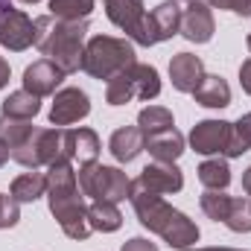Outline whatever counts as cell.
Here are the masks:
<instances>
[{
	"label": "cell",
	"instance_id": "obj_1",
	"mask_svg": "<svg viewBox=\"0 0 251 251\" xmlns=\"http://www.w3.org/2000/svg\"><path fill=\"white\" fill-rule=\"evenodd\" d=\"M47 201L50 213L62 225V231L70 240H88L91 225H88V204L76 181V170L70 158H59L47 167Z\"/></svg>",
	"mask_w": 251,
	"mask_h": 251
},
{
	"label": "cell",
	"instance_id": "obj_2",
	"mask_svg": "<svg viewBox=\"0 0 251 251\" xmlns=\"http://www.w3.org/2000/svg\"><path fill=\"white\" fill-rule=\"evenodd\" d=\"M128 201H131L140 225L149 228L152 234H158L164 243H170V249L187 251L199 243V225L190 219L187 213H181L173 204H167L158 193H149V190H140L131 184Z\"/></svg>",
	"mask_w": 251,
	"mask_h": 251
},
{
	"label": "cell",
	"instance_id": "obj_3",
	"mask_svg": "<svg viewBox=\"0 0 251 251\" xmlns=\"http://www.w3.org/2000/svg\"><path fill=\"white\" fill-rule=\"evenodd\" d=\"M88 38V21H59L53 15L35 18V47L41 56L59 64L64 73L82 70L85 59V41Z\"/></svg>",
	"mask_w": 251,
	"mask_h": 251
},
{
	"label": "cell",
	"instance_id": "obj_4",
	"mask_svg": "<svg viewBox=\"0 0 251 251\" xmlns=\"http://www.w3.org/2000/svg\"><path fill=\"white\" fill-rule=\"evenodd\" d=\"M137 62L134 59V44L126 38H114V35H94L85 44V59H82V70L91 79L108 82L117 73H123L126 67Z\"/></svg>",
	"mask_w": 251,
	"mask_h": 251
},
{
	"label": "cell",
	"instance_id": "obj_5",
	"mask_svg": "<svg viewBox=\"0 0 251 251\" xmlns=\"http://www.w3.org/2000/svg\"><path fill=\"white\" fill-rule=\"evenodd\" d=\"M76 181L82 196L94 201H114L120 204L131 196V178L126 176L120 167H105V164H85L76 173Z\"/></svg>",
	"mask_w": 251,
	"mask_h": 251
},
{
	"label": "cell",
	"instance_id": "obj_6",
	"mask_svg": "<svg viewBox=\"0 0 251 251\" xmlns=\"http://www.w3.org/2000/svg\"><path fill=\"white\" fill-rule=\"evenodd\" d=\"M12 158L26 170L50 167L53 161L67 158V152H64V128H35L26 143L12 149Z\"/></svg>",
	"mask_w": 251,
	"mask_h": 251
},
{
	"label": "cell",
	"instance_id": "obj_7",
	"mask_svg": "<svg viewBox=\"0 0 251 251\" xmlns=\"http://www.w3.org/2000/svg\"><path fill=\"white\" fill-rule=\"evenodd\" d=\"M178 32H181V9H178L176 0H164L149 15H143L140 29H137V35L131 41L140 44V47H152V44L170 41Z\"/></svg>",
	"mask_w": 251,
	"mask_h": 251
},
{
	"label": "cell",
	"instance_id": "obj_8",
	"mask_svg": "<svg viewBox=\"0 0 251 251\" xmlns=\"http://www.w3.org/2000/svg\"><path fill=\"white\" fill-rule=\"evenodd\" d=\"M35 44V21L21 9H3L0 12V47L12 53H24Z\"/></svg>",
	"mask_w": 251,
	"mask_h": 251
},
{
	"label": "cell",
	"instance_id": "obj_9",
	"mask_svg": "<svg viewBox=\"0 0 251 251\" xmlns=\"http://www.w3.org/2000/svg\"><path fill=\"white\" fill-rule=\"evenodd\" d=\"M231 143V123L228 120H201L190 131V146L199 155H225Z\"/></svg>",
	"mask_w": 251,
	"mask_h": 251
},
{
	"label": "cell",
	"instance_id": "obj_10",
	"mask_svg": "<svg viewBox=\"0 0 251 251\" xmlns=\"http://www.w3.org/2000/svg\"><path fill=\"white\" fill-rule=\"evenodd\" d=\"M91 114V100L82 88H62L53 97L50 123L53 126H73Z\"/></svg>",
	"mask_w": 251,
	"mask_h": 251
},
{
	"label": "cell",
	"instance_id": "obj_11",
	"mask_svg": "<svg viewBox=\"0 0 251 251\" xmlns=\"http://www.w3.org/2000/svg\"><path fill=\"white\" fill-rule=\"evenodd\" d=\"M134 187L149 190V193H158V196H167V193H178L184 187V176L176 164H164V161H155L149 167L140 170V176L131 181Z\"/></svg>",
	"mask_w": 251,
	"mask_h": 251
},
{
	"label": "cell",
	"instance_id": "obj_12",
	"mask_svg": "<svg viewBox=\"0 0 251 251\" xmlns=\"http://www.w3.org/2000/svg\"><path fill=\"white\" fill-rule=\"evenodd\" d=\"M216 32L213 24V12L204 0H193L187 3V9L181 12V35L187 38L190 44H207Z\"/></svg>",
	"mask_w": 251,
	"mask_h": 251
},
{
	"label": "cell",
	"instance_id": "obj_13",
	"mask_svg": "<svg viewBox=\"0 0 251 251\" xmlns=\"http://www.w3.org/2000/svg\"><path fill=\"white\" fill-rule=\"evenodd\" d=\"M67 76L59 64H53L50 59H38L24 70V91L35 94V97H50L56 94V88L62 85V79Z\"/></svg>",
	"mask_w": 251,
	"mask_h": 251
},
{
	"label": "cell",
	"instance_id": "obj_14",
	"mask_svg": "<svg viewBox=\"0 0 251 251\" xmlns=\"http://www.w3.org/2000/svg\"><path fill=\"white\" fill-rule=\"evenodd\" d=\"M64 152L70 161H79V167H85L100 158L102 146L94 128H64Z\"/></svg>",
	"mask_w": 251,
	"mask_h": 251
},
{
	"label": "cell",
	"instance_id": "obj_15",
	"mask_svg": "<svg viewBox=\"0 0 251 251\" xmlns=\"http://www.w3.org/2000/svg\"><path fill=\"white\" fill-rule=\"evenodd\" d=\"M170 79H173V88L176 91L193 94L199 88V82L204 79V64H201L199 56H193V53H178L170 62Z\"/></svg>",
	"mask_w": 251,
	"mask_h": 251
},
{
	"label": "cell",
	"instance_id": "obj_16",
	"mask_svg": "<svg viewBox=\"0 0 251 251\" xmlns=\"http://www.w3.org/2000/svg\"><path fill=\"white\" fill-rule=\"evenodd\" d=\"M105 15H108V21L114 26L123 29L128 38H134L146 9H143V0H105Z\"/></svg>",
	"mask_w": 251,
	"mask_h": 251
},
{
	"label": "cell",
	"instance_id": "obj_17",
	"mask_svg": "<svg viewBox=\"0 0 251 251\" xmlns=\"http://www.w3.org/2000/svg\"><path fill=\"white\" fill-rule=\"evenodd\" d=\"M146 149V134L137 128V126H123L111 134L108 140V152L114 155V161L120 164H131L140 152Z\"/></svg>",
	"mask_w": 251,
	"mask_h": 251
},
{
	"label": "cell",
	"instance_id": "obj_18",
	"mask_svg": "<svg viewBox=\"0 0 251 251\" xmlns=\"http://www.w3.org/2000/svg\"><path fill=\"white\" fill-rule=\"evenodd\" d=\"M146 149L155 161H164V164H176L184 152V134L178 128H164L158 134H149L146 137Z\"/></svg>",
	"mask_w": 251,
	"mask_h": 251
},
{
	"label": "cell",
	"instance_id": "obj_19",
	"mask_svg": "<svg viewBox=\"0 0 251 251\" xmlns=\"http://www.w3.org/2000/svg\"><path fill=\"white\" fill-rule=\"evenodd\" d=\"M193 97L204 108H228L231 105V85L222 76H216V73H204V79L199 82Z\"/></svg>",
	"mask_w": 251,
	"mask_h": 251
},
{
	"label": "cell",
	"instance_id": "obj_20",
	"mask_svg": "<svg viewBox=\"0 0 251 251\" xmlns=\"http://www.w3.org/2000/svg\"><path fill=\"white\" fill-rule=\"evenodd\" d=\"M0 117H12V120H32L38 111H41V97H35V94H29V91H12L6 100H3V105H0Z\"/></svg>",
	"mask_w": 251,
	"mask_h": 251
},
{
	"label": "cell",
	"instance_id": "obj_21",
	"mask_svg": "<svg viewBox=\"0 0 251 251\" xmlns=\"http://www.w3.org/2000/svg\"><path fill=\"white\" fill-rule=\"evenodd\" d=\"M9 196L18 201V204H26V201H35L41 196H47V173H21L12 187H9Z\"/></svg>",
	"mask_w": 251,
	"mask_h": 251
},
{
	"label": "cell",
	"instance_id": "obj_22",
	"mask_svg": "<svg viewBox=\"0 0 251 251\" xmlns=\"http://www.w3.org/2000/svg\"><path fill=\"white\" fill-rule=\"evenodd\" d=\"M88 225H91V231L114 234L123 225V213L114 201H91L88 204Z\"/></svg>",
	"mask_w": 251,
	"mask_h": 251
},
{
	"label": "cell",
	"instance_id": "obj_23",
	"mask_svg": "<svg viewBox=\"0 0 251 251\" xmlns=\"http://www.w3.org/2000/svg\"><path fill=\"white\" fill-rule=\"evenodd\" d=\"M128 73H131V82H134V94H137V100H155L158 94H161V76H158V70L152 67V64H140L134 62L128 67Z\"/></svg>",
	"mask_w": 251,
	"mask_h": 251
},
{
	"label": "cell",
	"instance_id": "obj_24",
	"mask_svg": "<svg viewBox=\"0 0 251 251\" xmlns=\"http://www.w3.org/2000/svg\"><path fill=\"white\" fill-rule=\"evenodd\" d=\"M199 181L204 184V190H225L231 184V170H228V161L222 158H207L199 164Z\"/></svg>",
	"mask_w": 251,
	"mask_h": 251
},
{
	"label": "cell",
	"instance_id": "obj_25",
	"mask_svg": "<svg viewBox=\"0 0 251 251\" xmlns=\"http://www.w3.org/2000/svg\"><path fill=\"white\" fill-rule=\"evenodd\" d=\"M199 204H201V210H204L207 219H213V222H225L228 213H231L234 196H228L225 190H204L201 199H199Z\"/></svg>",
	"mask_w": 251,
	"mask_h": 251
},
{
	"label": "cell",
	"instance_id": "obj_26",
	"mask_svg": "<svg viewBox=\"0 0 251 251\" xmlns=\"http://www.w3.org/2000/svg\"><path fill=\"white\" fill-rule=\"evenodd\" d=\"M131 100H137V94H134L131 73H128V67H126L123 73H117L114 79L105 82V102H108V105H128Z\"/></svg>",
	"mask_w": 251,
	"mask_h": 251
},
{
	"label": "cell",
	"instance_id": "obj_27",
	"mask_svg": "<svg viewBox=\"0 0 251 251\" xmlns=\"http://www.w3.org/2000/svg\"><path fill=\"white\" fill-rule=\"evenodd\" d=\"M137 128L149 137V134H158L164 128H173V111L164 108V105H146L140 114H137Z\"/></svg>",
	"mask_w": 251,
	"mask_h": 251
},
{
	"label": "cell",
	"instance_id": "obj_28",
	"mask_svg": "<svg viewBox=\"0 0 251 251\" xmlns=\"http://www.w3.org/2000/svg\"><path fill=\"white\" fill-rule=\"evenodd\" d=\"M32 131H35V126H29V120L0 117V140L9 146V155H12V149H18L21 143H26Z\"/></svg>",
	"mask_w": 251,
	"mask_h": 251
},
{
	"label": "cell",
	"instance_id": "obj_29",
	"mask_svg": "<svg viewBox=\"0 0 251 251\" xmlns=\"http://www.w3.org/2000/svg\"><path fill=\"white\" fill-rule=\"evenodd\" d=\"M94 0H50V15L59 21H88Z\"/></svg>",
	"mask_w": 251,
	"mask_h": 251
},
{
	"label": "cell",
	"instance_id": "obj_30",
	"mask_svg": "<svg viewBox=\"0 0 251 251\" xmlns=\"http://www.w3.org/2000/svg\"><path fill=\"white\" fill-rule=\"evenodd\" d=\"M249 149H251V114H243L237 123H231V143H228L225 158H240Z\"/></svg>",
	"mask_w": 251,
	"mask_h": 251
},
{
	"label": "cell",
	"instance_id": "obj_31",
	"mask_svg": "<svg viewBox=\"0 0 251 251\" xmlns=\"http://www.w3.org/2000/svg\"><path fill=\"white\" fill-rule=\"evenodd\" d=\"M225 225H228L234 234H251V199L249 196H246V199H234Z\"/></svg>",
	"mask_w": 251,
	"mask_h": 251
},
{
	"label": "cell",
	"instance_id": "obj_32",
	"mask_svg": "<svg viewBox=\"0 0 251 251\" xmlns=\"http://www.w3.org/2000/svg\"><path fill=\"white\" fill-rule=\"evenodd\" d=\"M18 219H21L18 201H15L12 196H3V193H0V231H3V228H15Z\"/></svg>",
	"mask_w": 251,
	"mask_h": 251
},
{
	"label": "cell",
	"instance_id": "obj_33",
	"mask_svg": "<svg viewBox=\"0 0 251 251\" xmlns=\"http://www.w3.org/2000/svg\"><path fill=\"white\" fill-rule=\"evenodd\" d=\"M204 3H207L210 9H225V12L251 18V0H204Z\"/></svg>",
	"mask_w": 251,
	"mask_h": 251
},
{
	"label": "cell",
	"instance_id": "obj_34",
	"mask_svg": "<svg viewBox=\"0 0 251 251\" xmlns=\"http://www.w3.org/2000/svg\"><path fill=\"white\" fill-rule=\"evenodd\" d=\"M120 251H158V246L149 243V240H143V237H131L128 243H123Z\"/></svg>",
	"mask_w": 251,
	"mask_h": 251
},
{
	"label": "cell",
	"instance_id": "obj_35",
	"mask_svg": "<svg viewBox=\"0 0 251 251\" xmlns=\"http://www.w3.org/2000/svg\"><path fill=\"white\" fill-rule=\"evenodd\" d=\"M240 85H243V91L251 97V59L240 64Z\"/></svg>",
	"mask_w": 251,
	"mask_h": 251
},
{
	"label": "cell",
	"instance_id": "obj_36",
	"mask_svg": "<svg viewBox=\"0 0 251 251\" xmlns=\"http://www.w3.org/2000/svg\"><path fill=\"white\" fill-rule=\"evenodd\" d=\"M9 73H12V70H9V62H6V59L0 56V91H3L6 85H9Z\"/></svg>",
	"mask_w": 251,
	"mask_h": 251
},
{
	"label": "cell",
	"instance_id": "obj_37",
	"mask_svg": "<svg viewBox=\"0 0 251 251\" xmlns=\"http://www.w3.org/2000/svg\"><path fill=\"white\" fill-rule=\"evenodd\" d=\"M243 190H246V196L251 199V167L243 173Z\"/></svg>",
	"mask_w": 251,
	"mask_h": 251
},
{
	"label": "cell",
	"instance_id": "obj_38",
	"mask_svg": "<svg viewBox=\"0 0 251 251\" xmlns=\"http://www.w3.org/2000/svg\"><path fill=\"white\" fill-rule=\"evenodd\" d=\"M9 158H12V155H9V146H6V143L0 140V167H3V164H6Z\"/></svg>",
	"mask_w": 251,
	"mask_h": 251
},
{
	"label": "cell",
	"instance_id": "obj_39",
	"mask_svg": "<svg viewBox=\"0 0 251 251\" xmlns=\"http://www.w3.org/2000/svg\"><path fill=\"white\" fill-rule=\"evenodd\" d=\"M187 251H243V249H225V246H216V249H196V246H193V249H187Z\"/></svg>",
	"mask_w": 251,
	"mask_h": 251
},
{
	"label": "cell",
	"instance_id": "obj_40",
	"mask_svg": "<svg viewBox=\"0 0 251 251\" xmlns=\"http://www.w3.org/2000/svg\"><path fill=\"white\" fill-rule=\"evenodd\" d=\"M3 9H9V0H0V12H3Z\"/></svg>",
	"mask_w": 251,
	"mask_h": 251
},
{
	"label": "cell",
	"instance_id": "obj_41",
	"mask_svg": "<svg viewBox=\"0 0 251 251\" xmlns=\"http://www.w3.org/2000/svg\"><path fill=\"white\" fill-rule=\"evenodd\" d=\"M246 44H249V50H251V35H249V38H246Z\"/></svg>",
	"mask_w": 251,
	"mask_h": 251
},
{
	"label": "cell",
	"instance_id": "obj_42",
	"mask_svg": "<svg viewBox=\"0 0 251 251\" xmlns=\"http://www.w3.org/2000/svg\"><path fill=\"white\" fill-rule=\"evenodd\" d=\"M21 3H38V0H21Z\"/></svg>",
	"mask_w": 251,
	"mask_h": 251
},
{
	"label": "cell",
	"instance_id": "obj_43",
	"mask_svg": "<svg viewBox=\"0 0 251 251\" xmlns=\"http://www.w3.org/2000/svg\"><path fill=\"white\" fill-rule=\"evenodd\" d=\"M176 3H178V0H176ZM184 3H193V0H184Z\"/></svg>",
	"mask_w": 251,
	"mask_h": 251
}]
</instances>
